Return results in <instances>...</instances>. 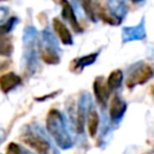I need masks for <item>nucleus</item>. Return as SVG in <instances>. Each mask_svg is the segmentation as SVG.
<instances>
[{
	"instance_id": "15",
	"label": "nucleus",
	"mask_w": 154,
	"mask_h": 154,
	"mask_svg": "<svg viewBox=\"0 0 154 154\" xmlns=\"http://www.w3.org/2000/svg\"><path fill=\"white\" fill-rule=\"evenodd\" d=\"M79 5L82 6L85 16L90 20L96 22V16H95V12H94V7H93V4H91V0H79Z\"/></svg>"
},
{
	"instance_id": "20",
	"label": "nucleus",
	"mask_w": 154,
	"mask_h": 154,
	"mask_svg": "<svg viewBox=\"0 0 154 154\" xmlns=\"http://www.w3.org/2000/svg\"><path fill=\"white\" fill-rule=\"evenodd\" d=\"M131 2H134V4H140V2H142L143 0H130Z\"/></svg>"
},
{
	"instance_id": "21",
	"label": "nucleus",
	"mask_w": 154,
	"mask_h": 154,
	"mask_svg": "<svg viewBox=\"0 0 154 154\" xmlns=\"http://www.w3.org/2000/svg\"><path fill=\"white\" fill-rule=\"evenodd\" d=\"M152 154H154V152H153V153H152Z\"/></svg>"
},
{
	"instance_id": "10",
	"label": "nucleus",
	"mask_w": 154,
	"mask_h": 154,
	"mask_svg": "<svg viewBox=\"0 0 154 154\" xmlns=\"http://www.w3.org/2000/svg\"><path fill=\"white\" fill-rule=\"evenodd\" d=\"M87 122H88V131H89V136L90 137H95L99 130V125H100V117L97 111L94 107H90L88 109L87 113Z\"/></svg>"
},
{
	"instance_id": "6",
	"label": "nucleus",
	"mask_w": 154,
	"mask_h": 154,
	"mask_svg": "<svg viewBox=\"0 0 154 154\" xmlns=\"http://www.w3.org/2000/svg\"><path fill=\"white\" fill-rule=\"evenodd\" d=\"M146 37V29H144V18H142L141 23L135 26H128L123 29V41H134V40H142Z\"/></svg>"
},
{
	"instance_id": "13",
	"label": "nucleus",
	"mask_w": 154,
	"mask_h": 154,
	"mask_svg": "<svg viewBox=\"0 0 154 154\" xmlns=\"http://www.w3.org/2000/svg\"><path fill=\"white\" fill-rule=\"evenodd\" d=\"M13 51L12 40L8 36H1L0 37V55L1 57H10Z\"/></svg>"
},
{
	"instance_id": "8",
	"label": "nucleus",
	"mask_w": 154,
	"mask_h": 154,
	"mask_svg": "<svg viewBox=\"0 0 154 154\" xmlns=\"http://www.w3.org/2000/svg\"><path fill=\"white\" fill-rule=\"evenodd\" d=\"M52 25H53V30L55 31V34L58 35V37L60 38V41L64 45H67L69 46V45H72L73 43L71 31L69 30V28L66 26V24L64 22H61L59 18H53Z\"/></svg>"
},
{
	"instance_id": "11",
	"label": "nucleus",
	"mask_w": 154,
	"mask_h": 154,
	"mask_svg": "<svg viewBox=\"0 0 154 154\" xmlns=\"http://www.w3.org/2000/svg\"><path fill=\"white\" fill-rule=\"evenodd\" d=\"M107 5L109 8V12L113 16H116L120 20L123 19V17H125V14L128 12L125 0H107Z\"/></svg>"
},
{
	"instance_id": "7",
	"label": "nucleus",
	"mask_w": 154,
	"mask_h": 154,
	"mask_svg": "<svg viewBox=\"0 0 154 154\" xmlns=\"http://www.w3.org/2000/svg\"><path fill=\"white\" fill-rule=\"evenodd\" d=\"M126 111V103L120 99L119 95H113L109 103V118L113 122H118Z\"/></svg>"
},
{
	"instance_id": "23",
	"label": "nucleus",
	"mask_w": 154,
	"mask_h": 154,
	"mask_svg": "<svg viewBox=\"0 0 154 154\" xmlns=\"http://www.w3.org/2000/svg\"><path fill=\"white\" fill-rule=\"evenodd\" d=\"M153 91H154V90H153Z\"/></svg>"
},
{
	"instance_id": "22",
	"label": "nucleus",
	"mask_w": 154,
	"mask_h": 154,
	"mask_svg": "<svg viewBox=\"0 0 154 154\" xmlns=\"http://www.w3.org/2000/svg\"><path fill=\"white\" fill-rule=\"evenodd\" d=\"M0 1H2V0H0Z\"/></svg>"
},
{
	"instance_id": "5",
	"label": "nucleus",
	"mask_w": 154,
	"mask_h": 154,
	"mask_svg": "<svg viewBox=\"0 0 154 154\" xmlns=\"http://www.w3.org/2000/svg\"><path fill=\"white\" fill-rule=\"evenodd\" d=\"M60 4H61V16H63V18L66 22H69V24L72 26V29L76 32H82L83 29L78 23V19H77L75 10H73V6L67 0H60Z\"/></svg>"
},
{
	"instance_id": "19",
	"label": "nucleus",
	"mask_w": 154,
	"mask_h": 154,
	"mask_svg": "<svg viewBox=\"0 0 154 154\" xmlns=\"http://www.w3.org/2000/svg\"><path fill=\"white\" fill-rule=\"evenodd\" d=\"M7 65H8V61H5V60L0 61V71H2L4 69H6Z\"/></svg>"
},
{
	"instance_id": "18",
	"label": "nucleus",
	"mask_w": 154,
	"mask_h": 154,
	"mask_svg": "<svg viewBox=\"0 0 154 154\" xmlns=\"http://www.w3.org/2000/svg\"><path fill=\"white\" fill-rule=\"evenodd\" d=\"M6 13H7V8L5 7H0V22H2L6 17Z\"/></svg>"
},
{
	"instance_id": "2",
	"label": "nucleus",
	"mask_w": 154,
	"mask_h": 154,
	"mask_svg": "<svg viewBox=\"0 0 154 154\" xmlns=\"http://www.w3.org/2000/svg\"><path fill=\"white\" fill-rule=\"evenodd\" d=\"M22 141L26 143L30 148H32L37 154H53L55 153L51 142L42 136V134L35 130H26L22 136Z\"/></svg>"
},
{
	"instance_id": "9",
	"label": "nucleus",
	"mask_w": 154,
	"mask_h": 154,
	"mask_svg": "<svg viewBox=\"0 0 154 154\" xmlns=\"http://www.w3.org/2000/svg\"><path fill=\"white\" fill-rule=\"evenodd\" d=\"M20 83H22V78L13 72H7V73L0 76V89L5 94L13 90Z\"/></svg>"
},
{
	"instance_id": "1",
	"label": "nucleus",
	"mask_w": 154,
	"mask_h": 154,
	"mask_svg": "<svg viewBox=\"0 0 154 154\" xmlns=\"http://www.w3.org/2000/svg\"><path fill=\"white\" fill-rule=\"evenodd\" d=\"M47 129L58 146L63 148H69L72 146V142L64 128L63 116L57 109H51L47 117Z\"/></svg>"
},
{
	"instance_id": "4",
	"label": "nucleus",
	"mask_w": 154,
	"mask_h": 154,
	"mask_svg": "<svg viewBox=\"0 0 154 154\" xmlns=\"http://www.w3.org/2000/svg\"><path fill=\"white\" fill-rule=\"evenodd\" d=\"M93 90H94V96L97 103L100 105V107L105 108L111 96V89L108 88L107 81H105L102 77H96L93 83Z\"/></svg>"
},
{
	"instance_id": "12",
	"label": "nucleus",
	"mask_w": 154,
	"mask_h": 154,
	"mask_svg": "<svg viewBox=\"0 0 154 154\" xmlns=\"http://www.w3.org/2000/svg\"><path fill=\"white\" fill-rule=\"evenodd\" d=\"M122 82H123V71L119 69L113 70L107 78V84H108V88L111 89V91L117 90L122 85Z\"/></svg>"
},
{
	"instance_id": "17",
	"label": "nucleus",
	"mask_w": 154,
	"mask_h": 154,
	"mask_svg": "<svg viewBox=\"0 0 154 154\" xmlns=\"http://www.w3.org/2000/svg\"><path fill=\"white\" fill-rule=\"evenodd\" d=\"M7 154H32L30 152H28L26 149H24L23 147H20L17 143H10L7 147Z\"/></svg>"
},
{
	"instance_id": "16",
	"label": "nucleus",
	"mask_w": 154,
	"mask_h": 154,
	"mask_svg": "<svg viewBox=\"0 0 154 154\" xmlns=\"http://www.w3.org/2000/svg\"><path fill=\"white\" fill-rule=\"evenodd\" d=\"M84 118H85L84 108H83L82 106H79L78 109H77V122H76V128H77V132H78V134L83 132V128H84Z\"/></svg>"
},
{
	"instance_id": "14",
	"label": "nucleus",
	"mask_w": 154,
	"mask_h": 154,
	"mask_svg": "<svg viewBox=\"0 0 154 154\" xmlns=\"http://www.w3.org/2000/svg\"><path fill=\"white\" fill-rule=\"evenodd\" d=\"M97 55H99V52H95V53H91V54H88V55H84V57L77 59V60L75 61L73 69H79V70H81V69H83V67H85V66L93 64V63L96 60Z\"/></svg>"
},
{
	"instance_id": "3",
	"label": "nucleus",
	"mask_w": 154,
	"mask_h": 154,
	"mask_svg": "<svg viewBox=\"0 0 154 154\" xmlns=\"http://www.w3.org/2000/svg\"><path fill=\"white\" fill-rule=\"evenodd\" d=\"M153 73L154 69L152 65L147 63H140L136 66H134L131 71H129V76L126 78V87L134 88L138 84H143L152 78Z\"/></svg>"
}]
</instances>
